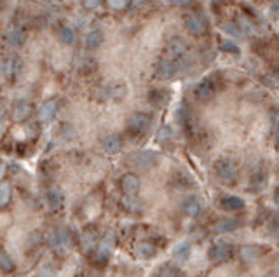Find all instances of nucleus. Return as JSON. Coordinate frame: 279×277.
Returning <instances> with one entry per match:
<instances>
[{
	"mask_svg": "<svg viewBox=\"0 0 279 277\" xmlns=\"http://www.w3.org/2000/svg\"><path fill=\"white\" fill-rule=\"evenodd\" d=\"M185 67H187L185 58L173 59V58L164 56V58L159 59L157 65H155V77L162 79V80H168V79H173L175 75H178L180 72H184Z\"/></svg>",
	"mask_w": 279,
	"mask_h": 277,
	"instance_id": "f257e3e1",
	"label": "nucleus"
},
{
	"mask_svg": "<svg viewBox=\"0 0 279 277\" xmlns=\"http://www.w3.org/2000/svg\"><path fill=\"white\" fill-rule=\"evenodd\" d=\"M215 174H217V178L222 183L232 185L235 181V176H237V171H235V166L232 160L220 159L215 162Z\"/></svg>",
	"mask_w": 279,
	"mask_h": 277,
	"instance_id": "f03ea898",
	"label": "nucleus"
},
{
	"mask_svg": "<svg viewBox=\"0 0 279 277\" xmlns=\"http://www.w3.org/2000/svg\"><path fill=\"white\" fill-rule=\"evenodd\" d=\"M152 124V117L145 112H136L129 117L128 120V129L131 131L133 134H143L148 131Z\"/></svg>",
	"mask_w": 279,
	"mask_h": 277,
	"instance_id": "7ed1b4c3",
	"label": "nucleus"
},
{
	"mask_svg": "<svg viewBox=\"0 0 279 277\" xmlns=\"http://www.w3.org/2000/svg\"><path fill=\"white\" fill-rule=\"evenodd\" d=\"M209 260L215 263H225L231 260L232 256V248L229 242H224V240H218V242H215L213 246H211V249H209Z\"/></svg>",
	"mask_w": 279,
	"mask_h": 277,
	"instance_id": "20e7f679",
	"label": "nucleus"
},
{
	"mask_svg": "<svg viewBox=\"0 0 279 277\" xmlns=\"http://www.w3.org/2000/svg\"><path fill=\"white\" fill-rule=\"evenodd\" d=\"M128 160L138 167H152L157 164V154L152 150H140L131 154Z\"/></svg>",
	"mask_w": 279,
	"mask_h": 277,
	"instance_id": "39448f33",
	"label": "nucleus"
},
{
	"mask_svg": "<svg viewBox=\"0 0 279 277\" xmlns=\"http://www.w3.org/2000/svg\"><path fill=\"white\" fill-rule=\"evenodd\" d=\"M140 187H141V181L136 176L135 173H126L124 176L121 178V190L126 197H135L138 196Z\"/></svg>",
	"mask_w": 279,
	"mask_h": 277,
	"instance_id": "423d86ee",
	"label": "nucleus"
},
{
	"mask_svg": "<svg viewBox=\"0 0 279 277\" xmlns=\"http://www.w3.org/2000/svg\"><path fill=\"white\" fill-rule=\"evenodd\" d=\"M215 92H217V89H215V84L209 80V79H204V80H201L197 85H195V89H194V94H195V98H197L199 101L213 100Z\"/></svg>",
	"mask_w": 279,
	"mask_h": 277,
	"instance_id": "0eeeda50",
	"label": "nucleus"
},
{
	"mask_svg": "<svg viewBox=\"0 0 279 277\" xmlns=\"http://www.w3.org/2000/svg\"><path fill=\"white\" fill-rule=\"evenodd\" d=\"M185 28L192 35H202L206 32V21L199 14H188L185 18Z\"/></svg>",
	"mask_w": 279,
	"mask_h": 277,
	"instance_id": "6e6552de",
	"label": "nucleus"
},
{
	"mask_svg": "<svg viewBox=\"0 0 279 277\" xmlns=\"http://www.w3.org/2000/svg\"><path fill=\"white\" fill-rule=\"evenodd\" d=\"M185 52H187V44L182 39H173L168 44V47H166V56L173 59L185 58Z\"/></svg>",
	"mask_w": 279,
	"mask_h": 277,
	"instance_id": "1a4fd4ad",
	"label": "nucleus"
},
{
	"mask_svg": "<svg viewBox=\"0 0 279 277\" xmlns=\"http://www.w3.org/2000/svg\"><path fill=\"white\" fill-rule=\"evenodd\" d=\"M30 115H32V105L26 103V101H21V103L14 105V108H12V112H11L12 122H25Z\"/></svg>",
	"mask_w": 279,
	"mask_h": 277,
	"instance_id": "9d476101",
	"label": "nucleus"
},
{
	"mask_svg": "<svg viewBox=\"0 0 279 277\" xmlns=\"http://www.w3.org/2000/svg\"><path fill=\"white\" fill-rule=\"evenodd\" d=\"M58 108H59V103L56 100L46 101V103L41 107V110H39V120H42V122L51 120V119L56 115V112H58Z\"/></svg>",
	"mask_w": 279,
	"mask_h": 277,
	"instance_id": "9b49d317",
	"label": "nucleus"
},
{
	"mask_svg": "<svg viewBox=\"0 0 279 277\" xmlns=\"http://www.w3.org/2000/svg\"><path fill=\"white\" fill-rule=\"evenodd\" d=\"M220 206L224 207L225 211H237L244 207V200L237 196H225L220 199Z\"/></svg>",
	"mask_w": 279,
	"mask_h": 277,
	"instance_id": "f8f14e48",
	"label": "nucleus"
},
{
	"mask_svg": "<svg viewBox=\"0 0 279 277\" xmlns=\"http://www.w3.org/2000/svg\"><path fill=\"white\" fill-rule=\"evenodd\" d=\"M103 148H105L107 154H119V152L122 150L121 136H117V134H110V136H107L105 140H103Z\"/></svg>",
	"mask_w": 279,
	"mask_h": 277,
	"instance_id": "ddd939ff",
	"label": "nucleus"
},
{
	"mask_svg": "<svg viewBox=\"0 0 279 277\" xmlns=\"http://www.w3.org/2000/svg\"><path fill=\"white\" fill-rule=\"evenodd\" d=\"M47 202L51 206V209H61L65 204V196L59 189H49L47 190Z\"/></svg>",
	"mask_w": 279,
	"mask_h": 277,
	"instance_id": "4468645a",
	"label": "nucleus"
},
{
	"mask_svg": "<svg viewBox=\"0 0 279 277\" xmlns=\"http://www.w3.org/2000/svg\"><path fill=\"white\" fill-rule=\"evenodd\" d=\"M182 209L187 216H197L201 213V202H199L197 197H187L182 202Z\"/></svg>",
	"mask_w": 279,
	"mask_h": 277,
	"instance_id": "2eb2a0df",
	"label": "nucleus"
},
{
	"mask_svg": "<svg viewBox=\"0 0 279 277\" xmlns=\"http://www.w3.org/2000/svg\"><path fill=\"white\" fill-rule=\"evenodd\" d=\"M241 227V222L237 218H227V220H220V222L215 225V232L218 234H227V232H234L235 229Z\"/></svg>",
	"mask_w": 279,
	"mask_h": 277,
	"instance_id": "dca6fc26",
	"label": "nucleus"
},
{
	"mask_svg": "<svg viewBox=\"0 0 279 277\" xmlns=\"http://www.w3.org/2000/svg\"><path fill=\"white\" fill-rule=\"evenodd\" d=\"M148 100H150L155 107H164L169 101V92L164 91V89H154V91H150V94H148Z\"/></svg>",
	"mask_w": 279,
	"mask_h": 277,
	"instance_id": "f3484780",
	"label": "nucleus"
},
{
	"mask_svg": "<svg viewBox=\"0 0 279 277\" xmlns=\"http://www.w3.org/2000/svg\"><path fill=\"white\" fill-rule=\"evenodd\" d=\"M103 42V32L101 30H91L88 34V37H86V45H88L89 49H96L99 47Z\"/></svg>",
	"mask_w": 279,
	"mask_h": 277,
	"instance_id": "a211bd4d",
	"label": "nucleus"
},
{
	"mask_svg": "<svg viewBox=\"0 0 279 277\" xmlns=\"http://www.w3.org/2000/svg\"><path fill=\"white\" fill-rule=\"evenodd\" d=\"M136 255L140 256V258H152V256L155 255V246L152 242H140L138 246H136Z\"/></svg>",
	"mask_w": 279,
	"mask_h": 277,
	"instance_id": "6ab92c4d",
	"label": "nucleus"
},
{
	"mask_svg": "<svg viewBox=\"0 0 279 277\" xmlns=\"http://www.w3.org/2000/svg\"><path fill=\"white\" fill-rule=\"evenodd\" d=\"M110 244L108 242H101L98 246V248L94 249V260L96 263H105L108 260V256H110Z\"/></svg>",
	"mask_w": 279,
	"mask_h": 277,
	"instance_id": "aec40b11",
	"label": "nucleus"
},
{
	"mask_svg": "<svg viewBox=\"0 0 279 277\" xmlns=\"http://www.w3.org/2000/svg\"><path fill=\"white\" fill-rule=\"evenodd\" d=\"M260 248L257 246H242L241 248V258L244 262H255V260L260 256Z\"/></svg>",
	"mask_w": 279,
	"mask_h": 277,
	"instance_id": "412c9836",
	"label": "nucleus"
},
{
	"mask_svg": "<svg viewBox=\"0 0 279 277\" xmlns=\"http://www.w3.org/2000/svg\"><path fill=\"white\" fill-rule=\"evenodd\" d=\"M0 270L4 274H9L14 270V262H12V258L9 256V253L4 251V249H0Z\"/></svg>",
	"mask_w": 279,
	"mask_h": 277,
	"instance_id": "4be33fe9",
	"label": "nucleus"
},
{
	"mask_svg": "<svg viewBox=\"0 0 279 277\" xmlns=\"http://www.w3.org/2000/svg\"><path fill=\"white\" fill-rule=\"evenodd\" d=\"M49 244H51V248H52V249H61L63 246L66 244L65 232H59V230L52 232L51 236H49Z\"/></svg>",
	"mask_w": 279,
	"mask_h": 277,
	"instance_id": "5701e85b",
	"label": "nucleus"
},
{
	"mask_svg": "<svg viewBox=\"0 0 279 277\" xmlns=\"http://www.w3.org/2000/svg\"><path fill=\"white\" fill-rule=\"evenodd\" d=\"M188 255H190V246H188L187 242H182L180 246H177L175 251H173V256H175V260H178V262H185V260L188 258Z\"/></svg>",
	"mask_w": 279,
	"mask_h": 277,
	"instance_id": "b1692460",
	"label": "nucleus"
},
{
	"mask_svg": "<svg viewBox=\"0 0 279 277\" xmlns=\"http://www.w3.org/2000/svg\"><path fill=\"white\" fill-rule=\"evenodd\" d=\"M14 68H16L14 59H11V58H2V59H0V75H5V77H9V75L14 74Z\"/></svg>",
	"mask_w": 279,
	"mask_h": 277,
	"instance_id": "393cba45",
	"label": "nucleus"
},
{
	"mask_svg": "<svg viewBox=\"0 0 279 277\" xmlns=\"http://www.w3.org/2000/svg\"><path fill=\"white\" fill-rule=\"evenodd\" d=\"M58 37L63 44H72V42L75 40V32L70 28V26H61V28L58 30Z\"/></svg>",
	"mask_w": 279,
	"mask_h": 277,
	"instance_id": "a878e982",
	"label": "nucleus"
},
{
	"mask_svg": "<svg viewBox=\"0 0 279 277\" xmlns=\"http://www.w3.org/2000/svg\"><path fill=\"white\" fill-rule=\"evenodd\" d=\"M11 200V187L9 183H0V207H5Z\"/></svg>",
	"mask_w": 279,
	"mask_h": 277,
	"instance_id": "bb28decb",
	"label": "nucleus"
},
{
	"mask_svg": "<svg viewBox=\"0 0 279 277\" xmlns=\"http://www.w3.org/2000/svg\"><path fill=\"white\" fill-rule=\"evenodd\" d=\"M81 244L84 246L86 249L94 248V246H96V237H94V234H93V232H84V234L81 236Z\"/></svg>",
	"mask_w": 279,
	"mask_h": 277,
	"instance_id": "cd10ccee",
	"label": "nucleus"
},
{
	"mask_svg": "<svg viewBox=\"0 0 279 277\" xmlns=\"http://www.w3.org/2000/svg\"><path fill=\"white\" fill-rule=\"evenodd\" d=\"M159 277H180V270L173 265H164L159 270Z\"/></svg>",
	"mask_w": 279,
	"mask_h": 277,
	"instance_id": "c85d7f7f",
	"label": "nucleus"
},
{
	"mask_svg": "<svg viewBox=\"0 0 279 277\" xmlns=\"http://www.w3.org/2000/svg\"><path fill=\"white\" fill-rule=\"evenodd\" d=\"M108 96H110L112 100H122V98L126 96V87L124 85H114V87H110V91H108Z\"/></svg>",
	"mask_w": 279,
	"mask_h": 277,
	"instance_id": "c756f323",
	"label": "nucleus"
},
{
	"mask_svg": "<svg viewBox=\"0 0 279 277\" xmlns=\"http://www.w3.org/2000/svg\"><path fill=\"white\" fill-rule=\"evenodd\" d=\"M220 49H222V51H225V52H229V54H235V56L239 54V47L231 40H222L220 42Z\"/></svg>",
	"mask_w": 279,
	"mask_h": 277,
	"instance_id": "7c9ffc66",
	"label": "nucleus"
},
{
	"mask_svg": "<svg viewBox=\"0 0 279 277\" xmlns=\"http://www.w3.org/2000/svg\"><path fill=\"white\" fill-rule=\"evenodd\" d=\"M9 40H11L12 45H19L23 40H25V35H23L19 30H12L11 34H9Z\"/></svg>",
	"mask_w": 279,
	"mask_h": 277,
	"instance_id": "2f4dec72",
	"label": "nucleus"
},
{
	"mask_svg": "<svg viewBox=\"0 0 279 277\" xmlns=\"http://www.w3.org/2000/svg\"><path fill=\"white\" fill-rule=\"evenodd\" d=\"M108 7L115 9V11H122V9L128 7V0H108L107 2Z\"/></svg>",
	"mask_w": 279,
	"mask_h": 277,
	"instance_id": "473e14b6",
	"label": "nucleus"
},
{
	"mask_svg": "<svg viewBox=\"0 0 279 277\" xmlns=\"http://www.w3.org/2000/svg\"><path fill=\"white\" fill-rule=\"evenodd\" d=\"M222 28L225 30V32H227L229 35H234V37H242V34H241V30L237 28V26L235 25H232V23H225L224 26H222Z\"/></svg>",
	"mask_w": 279,
	"mask_h": 277,
	"instance_id": "72a5a7b5",
	"label": "nucleus"
},
{
	"mask_svg": "<svg viewBox=\"0 0 279 277\" xmlns=\"http://www.w3.org/2000/svg\"><path fill=\"white\" fill-rule=\"evenodd\" d=\"M35 277H56V272H54V269H51V267H42L41 270H37Z\"/></svg>",
	"mask_w": 279,
	"mask_h": 277,
	"instance_id": "f704fd0d",
	"label": "nucleus"
},
{
	"mask_svg": "<svg viewBox=\"0 0 279 277\" xmlns=\"http://www.w3.org/2000/svg\"><path fill=\"white\" fill-rule=\"evenodd\" d=\"M103 0H84V7L86 9H96Z\"/></svg>",
	"mask_w": 279,
	"mask_h": 277,
	"instance_id": "c9c22d12",
	"label": "nucleus"
},
{
	"mask_svg": "<svg viewBox=\"0 0 279 277\" xmlns=\"http://www.w3.org/2000/svg\"><path fill=\"white\" fill-rule=\"evenodd\" d=\"M271 14L274 16V18H278V19H279V0L272 2V5H271Z\"/></svg>",
	"mask_w": 279,
	"mask_h": 277,
	"instance_id": "e433bc0d",
	"label": "nucleus"
},
{
	"mask_svg": "<svg viewBox=\"0 0 279 277\" xmlns=\"http://www.w3.org/2000/svg\"><path fill=\"white\" fill-rule=\"evenodd\" d=\"M168 2H171V4H178V5H184V4H187V2H190V0H168Z\"/></svg>",
	"mask_w": 279,
	"mask_h": 277,
	"instance_id": "4c0bfd02",
	"label": "nucleus"
},
{
	"mask_svg": "<svg viewBox=\"0 0 279 277\" xmlns=\"http://www.w3.org/2000/svg\"><path fill=\"white\" fill-rule=\"evenodd\" d=\"M272 234H274L276 237H279V223H276L274 229H272Z\"/></svg>",
	"mask_w": 279,
	"mask_h": 277,
	"instance_id": "58836bf2",
	"label": "nucleus"
},
{
	"mask_svg": "<svg viewBox=\"0 0 279 277\" xmlns=\"http://www.w3.org/2000/svg\"><path fill=\"white\" fill-rule=\"evenodd\" d=\"M274 202L278 204V207H279V190H278V192L274 194Z\"/></svg>",
	"mask_w": 279,
	"mask_h": 277,
	"instance_id": "ea45409f",
	"label": "nucleus"
},
{
	"mask_svg": "<svg viewBox=\"0 0 279 277\" xmlns=\"http://www.w3.org/2000/svg\"><path fill=\"white\" fill-rule=\"evenodd\" d=\"M5 7V0H0V9H4Z\"/></svg>",
	"mask_w": 279,
	"mask_h": 277,
	"instance_id": "a19ab883",
	"label": "nucleus"
},
{
	"mask_svg": "<svg viewBox=\"0 0 279 277\" xmlns=\"http://www.w3.org/2000/svg\"><path fill=\"white\" fill-rule=\"evenodd\" d=\"M140 2H141V0H133V4L135 5H140Z\"/></svg>",
	"mask_w": 279,
	"mask_h": 277,
	"instance_id": "79ce46f5",
	"label": "nucleus"
},
{
	"mask_svg": "<svg viewBox=\"0 0 279 277\" xmlns=\"http://www.w3.org/2000/svg\"><path fill=\"white\" fill-rule=\"evenodd\" d=\"M274 269H276V272H278V274H279V262H278V263H276V267H274Z\"/></svg>",
	"mask_w": 279,
	"mask_h": 277,
	"instance_id": "37998d69",
	"label": "nucleus"
},
{
	"mask_svg": "<svg viewBox=\"0 0 279 277\" xmlns=\"http://www.w3.org/2000/svg\"><path fill=\"white\" fill-rule=\"evenodd\" d=\"M276 138H278V143H279V129H278V134H276Z\"/></svg>",
	"mask_w": 279,
	"mask_h": 277,
	"instance_id": "c03bdc74",
	"label": "nucleus"
},
{
	"mask_svg": "<svg viewBox=\"0 0 279 277\" xmlns=\"http://www.w3.org/2000/svg\"><path fill=\"white\" fill-rule=\"evenodd\" d=\"M0 115H2V110H0Z\"/></svg>",
	"mask_w": 279,
	"mask_h": 277,
	"instance_id": "a18cd8bd",
	"label": "nucleus"
}]
</instances>
